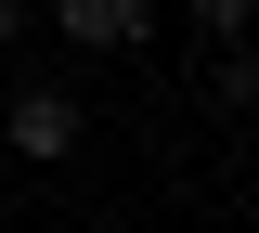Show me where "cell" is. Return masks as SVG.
I'll return each mask as SVG.
<instances>
[{
  "label": "cell",
  "instance_id": "cell-1",
  "mask_svg": "<svg viewBox=\"0 0 259 233\" xmlns=\"http://www.w3.org/2000/svg\"><path fill=\"white\" fill-rule=\"evenodd\" d=\"M13 156H26V168H65V156H78V91L26 78V91H13Z\"/></svg>",
  "mask_w": 259,
  "mask_h": 233
},
{
  "label": "cell",
  "instance_id": "cell-4",
  "mask_svg": "<svg viewBox=\"0 0 259 233\" xmlns=\"http://www.w3.org/2000/svg\"><path fill=\"white\" fill-rule=\"evenodd\" d=\"M194 26L207 39H259V0H194Z\"/></svg>",
  "mask_w": 259,
  "mask_h": 233
},
{
  "label": "cell",
  "instance_id": "cell-3",
  "mask_svg": "<svg viewBox=\"0 0 259 233\" xmlns=\"http://www.w3.org/2000/svg\"><path fill=\"white\" fill-rule=\"evenodd\" d=\"M221 104L259 117V39H221Z\"/></svg>",
  "mask_w": 259,
  "mask_h": 233
},
{
  "label": "cell",
  "instance_id": "cell-2",
  "mask_svg": "<svg viewBox=\"0 0 259 233\" xmlns=\"http://www.w3.org/2000/svg\"><path fill=\"white\" fill-rule=\"evenodd\" d=\"M52 39H78V52H130V39H156V13H143V0H52Z\"/></svg>",
  "mask_w": 259,
  "mask_h": 233
},
{
  "label": "cell",
  "instance_id": "cell-5",
  "mask_svg": "<svg viewBox=\"0 0 259 233\" xmlns=\"http://www.w3.org/2000/svg\"><path fill=\"white\" fill-rule=\"evenodd\" d=\"M13 39H26V0H0V52H13Z\"/></svg>",
  "mask_w": 259,
  "mask_h": 233
}]
</instances>
